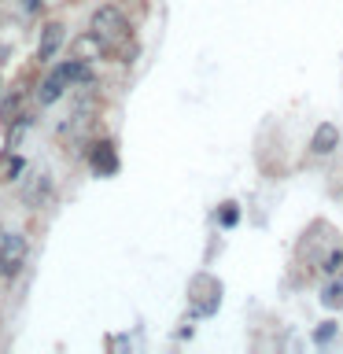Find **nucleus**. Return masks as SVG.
Segmentation results:
<instances>
[{
	"label": "nucleus",
	"instance_id": "2",
	"mask_svg": "<svg viewBox=\"0 0 343 354\" xmlns=\"http://www.w3.org/2000/svg\"><path fill=\"white\" fill-rule=\"evenodd\" d=\"M85 66L82 63H63L59 71H52V77L41 85V93H37V100L41 104H55V100L63 96V88H66V82H85Z\"/></svg>",
	"mask_w": 343,
	"mask_h": 354
},
{
	"label": "nucleus",
	"instance_id": "6",
	"mask_svg": "<svg viewBox=\"0 0 343 354\" xmlns=\"http://www.w3.org/2000/svg\"><path fill=\"white\" fill-rule=\"evenodd\" d=\"M59 44H63V26H59V22H48V26H44V33H41L37 55H41V59H52Z\"/></svg>",
	"mask_w": 343,
	"mask_h": 354
},
{
	"label": "nucleus",
	"instance_id": "3",
	"mask_svg": "<svg viewBox=\"0 0 343 354\" xmlns=\"http://www.w3.org/2000/svg\"><path fill=\"white\" fill-rule=\"evenodd\" d=\"M22 262H26V240L19 232H4V240H0V273L15 277L22 270Z\"/></svg>",
	"mask_w": 343,
	"mask_h": 354
},
{
	"label": "nucleus",
	"instance_id": "10",
	"mask_svg": "<svg viewBox=\"0 0 343 354\" xmlns=\"http://www.w3.org/2000/svg\"><path fill=\"white\" fill-rule=\"evenodd\" d=\"M340 266H343V251H336V254L328 259V270H340Z\"/></svg>",
	"mask_w": 343,
	"mask_h": 354
},
{
	"label": "nucleus",
	"instance_id": "7",
	"mask_svg": "<svg viewBox=\"0 0 343 354\" xmlns=\"http://www.w3.org/2000/svg\"><path fill=\"white\" fill-rule=\"evenodd\" d=\"M321 303H325L328 310H332V306L340 310V306H343V284H328L325 292H321Z\"/></svg>",
	"mask_w": 343,
	"mask_h": 354
},
{
	"label": "nucleus",
	"instance_id": "4",
	"mask_svg": "<svg viewBox=\"0 0 343 354\" xmlns=\"http://www.w3.org/2000/svg\"><path fill=\"white\" fill-rule=\"evenodd\" d=\"M93 170L96 174H115L118 170V155H115V144L111 140H100L93 148Z\"/></svg>",
	"mask_w": 343,
	"mask_h": 354
},
{
	"label": "nucleus",
	"instance_id": "5",
	"mask_svg": "<svg viewBox=\"0 0 343 354\" xmlns=\"http://www.w3.org/2000/svg\"><path fill=\"white\" fill-rule=\"evenodd\" d=\"M340 144V129L332 126V122H321V126L314 129V140H310V148H314V155H328L332 148Z\"/></svg>",
	"mask_w": 343,
	"mask_h": 354
},
{
	"label": "nucleus",
	"instance_id": "8",
	"mask_svg": "<svg viewBox=\"0 0 343 354\" xmlns=\"http://www.w3.org/2000/svg\"><path fill=\"white\" fill-rule=\"evenodd\" d=\"M332 332H336V325H321V328L314 332V339H317V343H328V339H332Z\"/></svg>",
	"mask_w": 343,
	"mask_h": 354
},
{
	"label": "nucleus",
	"instance_id": "9",
	"mask_svg": "<svg viewBox=\"0 0 343 354\" xmlns=\"http://www.w3.org/2000/svg\"><path fill=\"white\" fill-rule=\"evenodd\" d=\"M221 225H237V207H225V210H221Z\"/></svg>",
	"mask_w": 343,
	"mask_h": 354
},
{
	"label": "nucleus",
	"instance_id": "1",
	"mask_svg": "<svg viewBox=\"0 0 343 354\" xmlns=\"http://www.w3.org/2000/svg\"><path fill=\"white\" fill-rule=\"evenodd\" d=\"M89 30L96 33V41H100V44H118V41L129 33L126 15H122V11H118L115 4L96 8V11H93V22H89Z\"/></svg>",
	"mask_w": 343,
	"mask_h": 354
}]
</instances>
